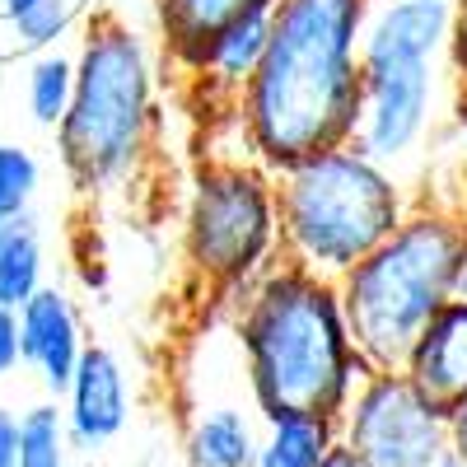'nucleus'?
Segmentation results:
<instances>
[{
	"label": "nucleus",
	"instance_id": "1",
	"mask_svg": "<svg viewBox=\"0 0 467 467\" xmlns=\"http://www.w3.org/2000/svg\"><path fill=\"white\" fill-rule=\"evenodd\" d=\"M369 0H276L266 52L234 99L244 150L271 173L360 127V33Z\"/></svg>",
	"mask_w": 467,
	"mask_h": 467
},
{
	"label": "nucleus",
	"instance_id": "2",
	"mask_svg": "<svg viewBox=\"0 0 467 467\" xmlns=\"http://www.w3.org/2000/svg\"><path fill=\"white\" fill-rule=\"evenodd\" d=\"M229 327L244 350L248 398L262 420L281 411L341 416L350 393L379 374L350 341L337 281L285 257L229 308Z\"/></svg>",
	"mask_w": 467,
	"mask_h": 467
},
{
	"label": "nucleus",
	"instance_id": "3",
	"mask_svg": "<svg viewBox=\"0 0 467 467\" xmlns=\"http://www.w3.org/2000/svg\"><path fill=\"white\" fill-rule=\"evenodd\" d=\"M160 127V66L150 37L99 10L75 52V94L57 122L61 169L75 192H112L136 178Z\"/></svg>",
	"mask_w": 467,
	"mask_h": 467
},
{
	"label": "nucleus",
	"instance_id": "4",
	"mask_svg": "<svg viewBox=\"0 0 467 467\" xmlns=\"http://www.w3.org/2000/svg\"><path fill=\"white\" fill-rule=\"evenodd\" d=\"M467 202H416L388 239L337 281L346 327L374 369H402L411 341L453 299Z\"/></svg>",
	"mask_w": 467,
	"mask_h": 467
},
{
	"label": "nucleus",
	"instance_id": "5",
	"mask_svg": "<svg viewBox=\"0 0 467 467\" xmlns=\"http://www.w3.org/2000/svg\"><path fill=\"white\" fill-rule=\"evenodd\" d=\"M411 206L416 197L398 169L369 160L365 150H314L276 173L281 257L341 281L407 220Z\"/></svg>",
	"mask_w": 467,
	"mask_h": 467
},
{
	"label": "nucleus",
	"instance_id": "6",
	"mask_svg": "<svg viewBox=\"0 0 467 467\" xmlns=\"http://www.w3.org/2000/svg\"><path fill=\"white\" fill-rule=\"evenodd\" d=\"M182 257L211 290V308L229 314L281 262L276 173L253 154H206L187 178Z\"/></svg>",
	"mask_w": 467,
	"mask_h": 467
},
{
	"label": "nucleus",
	"instance_id": "7",
	"mask_svg": "<svg viewBox=\"0 0 467 467\" xmlns=\"http://www.w3.org/2000/svg\"><path fill=\"white\" fill-rule=\"evenodd\" d=\"M337 435L365 467H431L449 453V411L402 369H379L350 393Z\"/></svg>",
	"mask_w": 467,
	"mask_h": 467
},
{
	"label": "nucleus",
	"instance_id": "8",
	"mask_svg": "<svg viewBox=\"0 0 467 467\" xmlns=\"http://www.w3.org/2000/svg\"><path fill=\"white\" fill-rule=\"evenodd\" d=\"M360 75H365L360 127L350 145L365 150L369 160L398 169L440 127V61L360 66Z\"/></svg>",
	"mask_w": 467,
	"mask_h": 467
},
{
	"label": "nucleus",
	"instance_id": "9",
	"mask_svg": "<svg viewBox=\"0 0 467 467\" xmlns=\"http://www.w3.org/2000/svg\"><path fill=\"white\" fill-rule=\"evenodd\" d=\"M202 346V337H197ZM206 356V346H202ZM182 402V458L187 467H257V440L262 416L248 398V383L215 393L211 388V360H206V388L178 379Z\"/></svg>",
	"mask_w": 467,
	"mask_h": 467
},
{
	"label": "nucleus",
	"instance_id": "10",
	"mask_svg": "<svg viewBox=\"0 0 467 467\" xmlns=\"http://www.w3.org/2000/svg\"><path fill=\"white\" fill-rule=\"evenodd\" d=\"M61 411H66V435H70L75 453H94L127 431L131 379H127V365L117 360V350H108L99 341L85 346V356L61 393Z\"/></svg>",
	"mask_w": 467,
	"mask_h": 467
},
{
	"label": "nucleus",
	"instance_id": "11",
	"mask_svg": "<svg viewBox=\"0 0 467 467\" xmlns=\"http://www.w3.org/2000/svg\"><path fill=\"white\" fill-rule=\"evenodd\" d=\"M85 318L61 285H43L19 308V360L43 379V388L61 402L66 383L85 356Z\"/></svg>",
	"mask_w": 467,
	"mask_h": 467
},
{
	"label": "nucleus",
	"instance_id": "12",
	"mask_svg": "<svg viewBox=\"0 0 467 467\" xmlns=\"http://www.w3.org/2000/svg\"><path fill=\"white\" fill-rule=\"evenodd\" d=\"M453 28V5L425 0H374L360 33V66L388 61H444Z\"/></svg>",
	"mask_w": 467,
	"mask_h": 467
},
{
	"label": "nucleus",
	"instance_id": "13",
	"mask_svg": "<svg viewBox=\"0 0 467 467\" xmlns=\"http://www.w3.org/2000/svg\"><path fill=\"white\" fill-rule=\"evenodd\" d=\"M402 374L435 407L453 411L467 398V299H449L411 341Z\"/></svg>",
	"mask_w": 467,
	"mask_h": 467
},
{
	"label": "nucleus",
	"instance_id": "14",
	"mask_svg": "<svg viewBox=\"0 0 467 467\" xmlns=\"http://www.w3.org/2000/svg\"><path fill=\"white\" fill-rule=\"evenodd\" d=\"M276 0H154V19H160V37L164 52L182 75L202 70V52L206 43L239 15H257L271 10Z\"/></svg>",
	"mask_w": 467,
	"mask_h": 467
},
{
	"label": "nucleus",
	"instance_id": "15",
	"mask_svg": "<svg viewBox=\"0 0 467 467\" xmlns=\"http://www.w3.org/2000/svg\"><path fill=\"white\" fill-rule=\"evenodd\" d=\"M266 33H271V10H257V15H239L229 19L202 52V80L206 89H215L220 99H239V89L253 80V70L266 52Z\"/></svg>",
	"mask_w": 467,
	"mask_h": 467
},
{
	"label": "nucleus",
	"instance_id": "16",
	"mask_svg": "<svg viewBox=\"0 0 467 467\" xmlns=\"http://www.w3.org/2000/svg\"><path fill=\"white\" fill-rule=\"evenodd\" d=\"M341 444L337 416L318 411H281L262 420L257 440V467H318Z\"/></svg>",
	"mask_w": 467,
	"mask_h": 467
},
{
	"label": "nucleus",
	"instance_id": "17",
	"mask_svg": "<svg viewBox=\"0 0 467 467\" xmlns=\"http://www.w3.org/2000/svg\"><path fill=\"white\" fill-rule=\"evenodd\" d=\"M47 285V248L33 215L10 220L5 248H0V308H19Z\"/></svg>",
	"mask_w": 467,
	"mask_h": 467
},
{
	"label": "nucleus",
	"instance_id": "18",
	"mask_svg": "<svg viewBox=\"0 0 467 467\" xmlns=\"http://www.w3.org/2000/svg\"><path fill=\"white\" fill-rule=\"evenodd\" d=\"M24 94H28L33 122L57 131V122L70 108V94H75V57H66V52H37L28 61V75H24Z\"/></svg>",
	"mask_w": 467,
	"mask_h": 467
},
{
	"label": "nucleus",
	"instance_id": "19",
	"mask_svg": "<svg viewBox=\"0 0 467 467\" xmlns=\"http://www.w3.org/2000/svg\"><path fill=\"white\" fill-rule=\"evenodd\" d=\"M70 453L61 402H33L19 411V467H70Z\"/></svg>",
	"mask_w": 467,
	"mask_h": 467
},
{
	"label": "nucleus",
	"instance_id": "20",
	"mask_svg": "<svg viewBox=\"0 0 467 467\" xmlns=\"http://www.w3.org/2000/svg\"><path fill=\"white\" fill-rule=\"evenodd\" d=\"M75 19H80V5H70V0H33L24 15H15L5 24L15 33V47L37 57V52H57L61 37H70Z\"/></svg>",
	"mask_w": 467,
	"mask_h": 467
},
{
	"label": "nucleus",
	"instance_id": "21",
	"mask_svg": "<svg viewBox=\"0 0 467 467\" xmlns=\"http://www.w3.org/2000/svg\"><path fill=\"white\" fill-rule=\"evenodd\" d=\"M37 187H43V164L28 145L0 140V220L28 215Z\"/></svg>",
	"mask_w": 467,
	"mask_h": 467
},
{
	"label": "nucleus",
	"instance_id": "22",
	"mask_svg": "<svg viewBox=\"0 0 467 467\" xmlns=\"http://www.w3.org/2000/svg\"><path fill=\"white\" fill-rule=\"evenodd\" d=\"M453 85H467V0H453V28H449V47H444Z\"/></svg>",
	"mask_w": 467,
	"mask_h": 467
},
{
	"label": "nucleus",
	"instance_id": "23",
	"mask_svg": "<svg viewBox=\"0 0 467 467\" xmlns=\"http://www.w3.org/2000/svg\"><path fill=\"white\" fill-rule=\"evenodd\" d=\"M444 136L453 140V150H458V178H462V187H467V85H453V99H449V127H444Z\"/></svg>",
	"mask_w": 467,
	"mask_h": 467
},
{
	"label": "nucleus",
	"instance_id": "24",
	"mask_svg": "<svg viewBox=\"0 0 467 467\" xmlns=\"http://www.w3.org/2000/svg\"><path fill=\"white\" fill-rule=\"evenodd\" d=\"M24 360H19V314L15 308H0V379L15 374Z\"/></svg>",
	"mask_w": 467,
	"mask_h": 467
},
{
	"label": "nucleus",
	"instance_id": "25",
	"mask_svg": "<svg viewBox=\"0 0 467 467\" xmlns=\"http://www.w3.org/2000/svg\"><path fill=\"white\" fill-rule=\"evenodd\" d=\"M0 467H19V411L0 407Z\"/></svg>",
	"mask_w": 467,
	"mask_h": 467
},
{
	"label": "nucleus",
	"instance_id": "26",
	"mask_svg": "<svg viewBox=\"0 0 467 467\" xmlns=\"http://www.w3.org/2000/svg\"><path fill=\"white\" fill-rule=\"evenodd\" d=\"M449 458H458L467 467V398L449 411Z\"/></svg>",
	"mask_w": 467,
	"mask_h": 467
},
{
	"label": "nucleus",
	"instance_id": "27",
	"mask_svg": "<svg viewBox=\"0 0 467 467\" xmlns=\"http://www.w3.org/2000/svg\"><path fill=\"white\" fill-rule=\"evenodd\" d=\"M318 467H365V462H360L356 453H350L346 444H337V449H332V453H327V458H323Z\"/></svg>",
	"mask_w": 467,
	"mask_h": 467
},
{
	"label": "nucleus",
	"instance_id": "28",
	"mask_svg": "<svg viewBox=\"0 0 467 467\" xmlns=\"http://www.w3.org/2000/svg\"><path fill=\"white\" fill-rule=\"evenodd\" d=\"M453 299H467V244H462V257H458V271H453Z\"/></svg>",
	"mask_w": 467,
	"mask_h": 467
},
{
	"label": "nucleus",
	"instance_id": "29",
	"mask_svg": "<svg viewBox=\"0 0 467 467\" xmlns=\"http://www.w3.org/2000/svg\"><path fill=\"white\" fill-rule=\"evenodd\" d=\"M33 5V0H0V15H5V19H15V15H24Z\"/></svg>",
	"mask_w": 467,
	"mask_h": 467
},
{
	"label": "nucleus",
	"instance_id": "30",
	"mask_svg": "<svg viewBox=\"0 0 467 467\" xmlns=\"http://www.w3.org/2000/svg\"><path fill=\"white\" fill-rule=\"evenodd\" d=\"M431 467H462V462H458V458H449V453H444V458H440V462H431Z\"/></svg>",
	"mask_w": 467,
	"mask_h": 467
},
{
	"label": "nucleus",
	"instance_id": "31",
	"mask_svg": "<svg viewBox=\"0 0 467 467\" xmlns=\"http://www.w3.org/2000/svg\"><path fill=\"white\" fill-rule=\"evenodd\" d=\"M5 234H10V220H0V248H5Z\"/></svg>",
	"mask_w": 467,
	"mask_h": 467
},
{
	"label": "nucleus",
	"instance_id": "32",
	"mask_svg": "<svg viewBox=\"0 0 467 467\" xmlns=\"http://www.w3.org/2000/svg\"><path fill=\"white\" fill-rule=\"evenodd\" d=\"M425 5H453V0H425Z\"/></svg>",
	"mask_w": 467,
	"mask_h": 467
},
{
	"label": "nucleus",
	"instance_id": "33",
	"mask_svg": "<svg viewBox=\"0 0 467 467\" xmlns=\"http://www.w3.org/2000/svg\"><path fill=\"white\" fill-rule=\"evenodd\" d=\"M70 5H89V0H70Z\"/></svg>",
	"mask_w": 467,
	"mask_h": 467
}]
</instances>
